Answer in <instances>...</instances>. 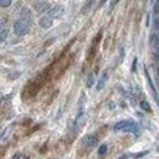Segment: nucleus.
I'll list each match as a JSON object with an SVG mask.
<instances>
[{
  "label": "nucleus",
  "mask_w": 159,
  "mask_h": 159,
  "mask_svg": "<svg viewBox=\"0 0 159 159\" xmlns=\"http://www.w3.org/2000/svg\"><path fill=\"white\" fill-rule=\"evenodd\" d=\"M150 46L155 51V53H159V37L157 35H152V37H150Z\"/></svg>",
  "instance_id": "nucleus-8"
},
{
  "label": "nucleus",
  "mask_w": 159,
  "mask_h": 159,
  "mask_svg": "<svg viewBox=\"0 0 159 159\" xmlns=\"http://www.w3.org/2000/svg\"><path fill=\"white\" fill-rule=\"evenodd\" d=\"M52 24H53V19H52V17H50L48 15H47V16L41 17V19H40V21H39V25H40L42 29H50V27L52 26Z\"/></svg>",
  "instance_id": "nucleus-6"
},
{
  "label": "nucleus",
  "mask_w": 159,
  "mask_h": 159,
  "mask_svg": "<svg viewBox=\"0 0 159 159\" xmlns=\"http://www.w3.org/2000/svg\"><path fill=\"white\" fill-rule=\"evenodd\" d=\"M10 4H11V0H0V5H1L2 7L10 6Z\"/></svg>",
  "instance_id": "nucleus-14"
},
{
  "label": "nucleus",
  "mask_w": 159,
  "mask_h": 159,
  "mask_svg": "<svg viewBox=\"0 0 159 159\" xmlns=\"http://www.w3.org/2000/svg\"><path fill=\"white\" fill-rule=\"evenodd\" d=\"M140 108L144 109L145 112H150V106H149V103L147 101H142L140 102Z\"/></svg>",
  "instance_id": "nucleus-10"
},
{
  "label": "nucleus",
  "mask_w": 159,
  "mask_h": 159,
  "mask_svg": "<svg viewBox=\"0 0 159 159\" xmlns=\"http://www.w3.org/2000/svg\"><path fill=\"white\" fill-rule=\"evenodd\" d=\"M107 80H108V71H107V70H104V71L102 72V75H101L99 80H98V83H97V89H98V91H101V89L104 87V84H106Z\"/></svg>",
  "instance_id": "nucleus-7"
},
{
  "label": "nucleus",
  "mask_w": 159,
  "mask_h": 159,
  "mask_svg": "<svg viewBox=\"0 0 159 159\" xmlns=\"http://www.w3.org/2000/svg\"><path fill=\"white\" fill-rule=\"evenodd\" d=\"M82 144L86 147V148H93L98 144V139L96 135L93 134H88V135H84L83 139H82Z\"/></svg>",
  "instance_id": "nucleus-3"
},
{
  "label": "nucleus",
  "mask_w": 159,
  "mask_h": 159,
  "mask_svg": "<svg viewBox=\"0 0 159 159\" xmlns=\"http://www.w3.org/2000/svg\"><path fill=\"white\" fill-rule=\"evenodd\" d=\"M93 82H94V77H93V75H89L88 78H87V83H86V86L89 88V87L93 86Z\"/></svg>",
  "instance_id": "nucleus-12"
},
{
  "label": "nucleus",
  "mask_w": 159,
  "mask_h": 159,
  "mask_svg": "<svg viewBox=\"0 0 159 159\" xmlns=\"http://www.w3.org/2000/svg\"><path fill=\"white\" fill-rule=\"evenodd\" d=\"M154 27H155V30L159 31V15H157L154 19Z\"/></svg>",
  "instance_id": "nucleus-15"
},
{
  "label": "nucleus",
  "mask_w": 159,
  "mask_h": 159,
  "mask_svg": "<svg viewBox=\"0 0 159 159\" xmlns=\"http://www.w3.org/2000/svg\"><path fill=\"white\" fill-rule=\"evenodd\" d=\"M106 152H107V145H106V144L99 145V148H98V154H99V155H104Z\"/></svg>",
  "instance_id": "nucleus-13"
},
{
  "label": "nucleus",
  "mask_w": 159,
  "mask_h": 159,
  "mask_svg": "<svg viewBox=\"0 0 159 159\" xmlns=\"http://www.w3.org/2000/svg\"><path fill=\"white\" fill-rule=\"evenodd\" d=\"M6 36H7V29L5 27L4 25V21L1 22V32H0V40L1 41H5L6 40Z\"/></svg>",
  "instance_id": "nucleus-9"
},
{
  "label": "nucleus",
  "mask_w": 159,
  "mask_h": 159,
  "mask_svg": "<svg viewBox=\"0 0 159 159\" xmlns=\"http://www.w3.org/2000/svg\"><path fill=\"white\" fill-rule=\"evenodd\" d=\"M92 2H93V0H87V1H86V4H84V6H83V9H82V12H83V14L88 11V9L91 7V5H92Z\"/></svg>",
  "instance_id": "nucleus-11"
},
{
  "label": "nucleus",
  "mask_w": 159,
  "mask_h": 159,
  "mask_svg": "<svg viewBox=\"0 0 159 159\" xmlns=\"http://www.w3.org/2000/svg\"><path fill=\"white\" fill-rule=\"evenodd\" d=\"M118 1H119V0H112V1H111V6L113 7V6H114V5H116Z\"/></svg>",
  "instance_id": "nucleus-17"
},
{
  "label": "nucleus",
  "mask_w": 159,
  "mask_h": 159,
  "mask_svg": "<svg viewBox=\"0 0 159 159\" xmlns=\"http://www.w3.org/2000/svg\"><path fill=\"white\" fill-rule=\"evenodd\" d=\"M147 153H148V152H142V153H138V154L135 155V158H140V157H143V155H144V154H147Z\"/></svg>",
  "instance_id": "nucleus-16"
},
{
  "label": "nucleus",
  "mask_w": 159,
  "mask_h": 159,
  "mask_svg": "<svg viewBox=\"0 0 159 159\" xmlns=\"http://www.w3.org/2000/svg\"><path fill=\"white\" fill-rule=\"evenodd\" d=\"M127 158H128V155L124 154V155H120V158H118V159H127Z\"/></svg>",
  "instance_id": "nucleus-19"
},
{
  "label": "nucleus",
  "mask_w": 159,
  "mask_h": 159,
  "mask_svg": "<svg viewBox=\"0 0 159 159\" xmlns=\"http://www.w3.org/2000/svg\"><path fill=\"white\" fill-rule=\"evenodd\" d=\"M34 9L39 12V14H42V12H46V11H50V4L43 1V0H37L35 4H34Z\"/></svg>",
  "instance_id": "nucleus-4"
},
{
  "label": "nucleus",
  "mask_w": 159,
  "mask_h": 159,
  "mask_svg": "<svg viewBox=\"0 0 159 159\" xmlns=\"http://www.w3.org/2000/svg\"><path fill=\"white\" fill-rule=\"evenodd\" d=\"M20 158H21V154H19V153H16V154H15V157H14L12 159H20Z\"/></svg>",
  "instance_id": "nucleus-18"
},
{
  "label": "nucleus",
  "mask_w": 159,
  "mask_h": 159,
  "mask_svg": "<svg viewBox=\"0 0 159 159\" xmlns=\"http://www.w3.org/2000/svg\"><path fill=\"white\" fill-rule=\"evenodd\" d=\"M65 12V7L63 6H55L53 9H51L48 11V16L52 17V19H56V17H61Z\"/></svg>",
  "instance_id": "nucleus-5"
},
{
  "label": "nucleus",
  "mask_w": 159,
  "mask_h": 159,
  "mask_svg": "<svg viewBox=\"0 0 159 159\" xmlns=\"http://www.w3.org/2000/svg\"><path fill=\"white\" fill-rule=\"evenodd\" d=\"M30 30V25H29V21L27 20H24V19H19L15 24H14V32L15 35L17 36H24L29 32Z\"/></svg>",
  "instance_id": "nucleus-2"
},
{
  "label": "nucleus",
  "mask_w": 159,
  "mask_h": 159,
  "mask_svg": "<svg viewBox=\"0 0 159 159\" xmlns=\"http://www.w3.org/2000/svg\"><path fill=\"white\" fill-rule=\"evenodd\" d=\"M114 130H120V132H130L134 134L139 133V124L135 123L134 120L130 119H124V120H119L114 124L113 127Z\"/></svg>",
  "instance_id": "nucleus-1"
},
{
  "label": "nucleus",
  "mask_w": 159,
  "mask_h": 159,
  "mask_svg": "<svg viewBox=\"0 0 159 159\" xmlns=\"http://www.w3.org/2000/svg\"><path fill=\"white\" fill-rule=\"evenodd\" d=\"M155 58H157V61H158V63H159V53H155Z\"/></svg>",
  "instance_id": "nucleus-20"
}]
</instances>
